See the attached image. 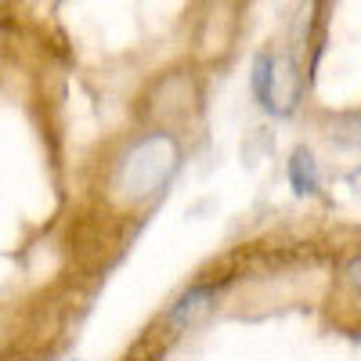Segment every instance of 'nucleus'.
<instances>
[{"label": "nucleus", "instance_id": "nucleus-6", "mask_svg": "<svg viewBox=\"0 0 361 361\" xmlns=\"http://www.w3.org/2000/svg\"><path fill=\"white\" fill-rule=\"evenodd\" d=\"M127 361H137V354H134V357H127Z\"/></svg>", "mask_w": 361, "mask_h": 361}, {"label": "nucleus", "instance_id": "nucleus-2", "mask_svg": "<svg viewBox=\"0 0 361 361\" xmlns=\"http://www.w3.org/2000/svg\"><path fill=\"white\" fill-rule=\"evenodd\" d=\"M250 83H253L257 105H260L264 112L275 116V54L260 51V54L253 58V76H250Z\"/></svg>", "mask_w": 361, "mask_h": 361}, {"label": "nucleus", "instance_id": "nucleus-4", "mask_svg": "<svg viewBox=\"0 0 361 361\" xmlns=\"http://www.w3.org/2000/svg\"><path fill=\"white\" fill-rule=\"evenodd\" d=\"M206 311H209V289H206V286H195V289H188V293L173 304L170 322H173V325H195Z\"/></svg>", "mask_w": 361, "mask_h": 361}, {"label": "nucleus", "instance_id": "nucleus-7", "mask_svg": "<svg viewBox=\"0 0 361 361\" xmlns=\"http://www.w3.org/2000/svg\"><path fill=\"white\" fill-rule=\"evenodd\" d=\"M357 180H361V173H357Z\"/></svg>", "mask_w": 361, "mask_h": 361}, {"label": "nucleus", "instance_id": "nucleus-1", "mask_svg": "<svg viewBox=\"0 0 361 361\" xmlns=\"http://www.w3.org/2000/svg\"><path fill=\"white\" fill-rule=\"evenodd\" d=\"M177 159H180V152H177V141L170 134L156 130V134L141 137L116 166V177H112L116 195L123 202L152 199L170 180V173L177 170Z\"/></svg>", "mask_w": 361, "mask_h": 361}, {"label": "nucleus", "instance_id": "nucleus-5", "mask_svg": "<svg viewBox=\"0 0 361 361\" xmlns=\"http://www.w3.org/2000/svg\"><path fill=\"white\" fill-rule=\"evenodd\" d=\"M343 279H347V286H350V289H357V293H361V253L343 267Z\"/></svg>", "mask_w": 361, "mask_h": 361}, {"label": "nucleus", "instance_id": "nucleus-3", "mask_svg": "<svg viewBox=\"0 0 361 361\" xmlns=\"http://www.w3.org/2000/svg\"><path fill=\"white\" fill-rule=\"evenodd\" d=\"M289 185L296 195H318V163L307 148H296L289 159Z\"/></svg>", "mask_w": 361, "mask_h": 361}]
</instances>
